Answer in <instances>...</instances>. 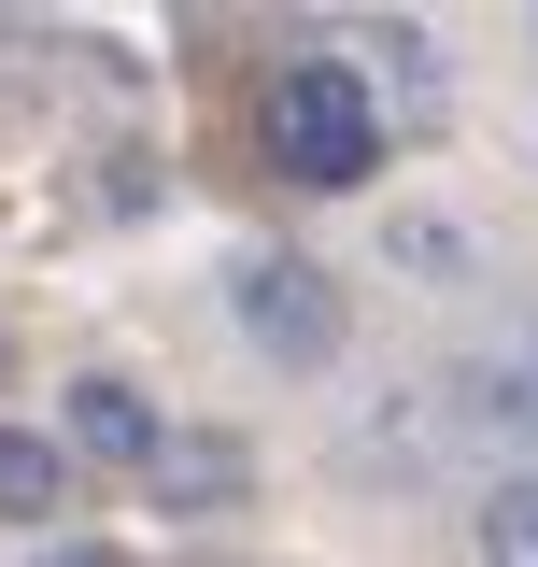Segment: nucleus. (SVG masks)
<instances>
[{
	"instance_id": "f257e3e1",
	"label": "nucleus",
	"mask_w": 538,
	"mask_h": 567,
	"mask_svg": "<svg viewBox=\"0 0 538 567\" xmlns=\"http://www.w3.org/2000/svg\"><path fill=\"white\" fill-rule=\"evenodd\" d=\"M383 100H369V71L354 58H298L283 85H269V156L298 171V185H369L383 171Z\"/></svg>"
},
{
	"instance_id": "f03ea898",
	"label": "nucleus",
	"mask_w": 538,
	"mask_h": 567,
	"mask_svg": "<svg viewBox=\"0 0 538 567\" xmlns=\"http://www.w3.org/2000/svg\"><path fill=\"white\" fill-rule=\"evenodd\" d=\"M227 312H241V341H256L269 369H340V341H354V298H340L312 256H241V270H227Z\"/></svg>"
},
{
	"instance_id": "7ed1b4c3",
	"label": "nucleus",
	"mask_w": 538,
	"mask_h": 567,
	"mask_svg": "<svg viewBox=\"0 0 538 567\" xmlns=\"http://www.w3.org/2000/svg\"><path fill=\"white\" fill-rule=\"evenodd\" d=\"M454 425H468V383H383L354 412V454H369V483H439V468H468Z\"/></svg>"
},
{
	"instance_id": "20e7f679",
	"label": "nucleus",
	"mask_w": 538,
	"mask_h": 567,
	"mask_svg": "<svg viewBox=\"0 0 538 567\" xmlns=\"http://www.w3.org/2000/svg\"><path fill=\"white\" fill-rule=\"evenodd\" d=\"M354 71H369V100H383V114H439V43H425V29H411V14H354Z\"/></svg>"
},
{
	"instance_id": "39448f33",
	"label": "nucleus",
	"mask_w": 538,
	"mask_h": 567,
	"mask_svg": "<svg viewBox=\"0 0 538 567\" xmlns=\"http://www.w3.org/2000/svg\"><path fill=\"white\" fill-rule=\"evenodd\" d=\"M71 440H85V454H114V468H156V454H170V425L142 412L114 369H85V383H71Z\"/></svg>"
},
{
	"instance_id": "423d86ee",
	"label": "nucleus",
	"mask_w": 538,
	"mask_h": 567,
	"mask_svg": "<svg viewBox=\"0 0 538 567\" xmlns=\"http://www.w3.org/2000/svg\"><path fill=\"white\" fill-rule=\"evenodd\" d=\"M58 496H71V454L43 425H0V525H58Z\"/></svg>"
},
{
	"instance_id": "0eeeda50",
	"label": "nucleus",
	"mask_w": 538,
	"mask_h": 567,
	"mask_svg": "<svg viewBox=\"0 0 538 567\" xmlns=\"http://www.w3.org/2000/svg\"><path fill=\"white\" fill-rule=\"evenodd\" d=\"M142 483L170 496V511H227V496H241V440H213V425H185V440H170V454H156Z\"/></svg>"
},
{
	"instance_id": "6e6552de",
	"label": "nucleus",
	"mask_w": 538,
	"mask_h": 567,
	"mask_svg": "<svg viewBox=\"0 0 538 567\" xmlns=\"http://www.w3.org/2000/svg\"><path fill=\"white\" fill-rule=\"evenodd\" d=\"M383 270H411V284H468L482 256H468V227H454V213H397V227H383Z\"/></svg>"
},
{
	"instance_id": "1a4fd4ad",
	"label": "nucleus",
	"mask_w": 538,
	"mask_h": 567,
	"mask_svg": "<svg viewBox=\"0 0 538 567\" xmlns=\"http://www.w3.org/2000/svg\"><path fill=\"white\" fill-rule=\"evenodd\" d=\"M482 567H538V483H496V496H482Z\"/></svg>"
},
{
	"instance_id": "9d476101",
	"label": "nucleus",
	"mask_w": 538,
	"mask_h": 567,
	"mask_svg": "<svg viewBox=\"0 0 538 567\" xmlns=\"http://www.w3.org/2000/svg\"><path fill=\"white\" fill-rule=\"evenodd\" d=\"M43 567H128L114 539H43Z\"/></svg>"
}]
</instances>
